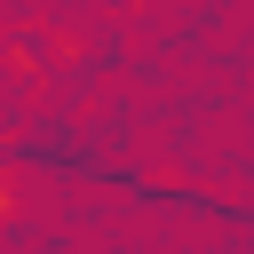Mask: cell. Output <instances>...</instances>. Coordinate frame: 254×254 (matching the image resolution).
I'll list each match as a JSON object with an SVG mask.
<instances>
[{"instance_id":"1","label":"cell","mask_w":254,"mask_h":254,"mask_svg":"<svg viewBox=\"0 0 254 254\" xmlns=\"http://www.w3.org/2000/svg\"><path fill=\"white\" fill-rule=\"evenodd\" d=\"M0 214H8V190H0Z\"/></svg>"}]
</instances>
